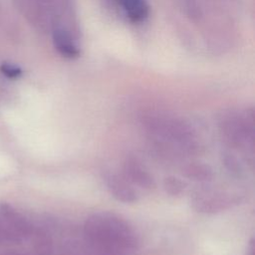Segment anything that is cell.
<instances>
[{"label":"cell","mask_w":255,"mask_h":255,"mask_svg":"<svg viewBox=\"0 0 255 255\" xmlns=\"http://www.w3.org/2000/svg\"><path fill=\"white\" fill-rule=\"evenodd\" d=\"M122 173L136 189L149 190L154 187L152 175L136 157L128 156L125 160Z\"/></svg>","instance_id":"52a82bcc"},{"label":"cell","mask_w":255,"mask_h":255,"mask_svg":"<svg viewBox=\"0 0 255 255\" xmlns=\"http://www.w3.org/2000/svg\"><path fill=\"white\" fill-rule=\"evenodd\" d=\"M128 18L139 23L145 20L149 14V6L146 0H117Z\"/></svg>","instance_id":"9c48e42d"},{"label":"cell","mask_w":255,"mask_h":255,"mask_svg":"<svg viewBox=\"0 0 255 255\" xmlns=\"http://www.w3.org/2000/svg\"><path fill=\"white\" fill-rule=\"evenodd\" d=\"M239 202V195L224 190H201L192 198L193 207L200 212H219Z\"/></svg>","instance_id":"5b68a950"},{"label":"cell","mask_w":255,"mask_h":255,"mask_svg":"<svg viewBox=\"0 0 255 255\" xmlns=\"http://www.w3.org/2000/svg\"><path fill=\"white\" fill-rule=\"evenodd\" d=\"M145 128L154 145L167 155H191L199 147L195 130L180 120L153 118L147 121Z\"/></svg>","instance_id":"7a4b0ae2"},{"label":"cell","mask_w":255,"mask_h":255,"mask_svg":"<svg viewBox=\"0 0 255 255\" xmlns=\"http://www.w3.org/2000/svg\"><path fill=\"white\" fill-rule=\"evenodd\" d=\"M1 244H7V241H6V238H5V235L3 233V230L0 226V245Z\"/></svg>","instance_id":"4fadbf2b"},{"label":"cell","mask_w":255,"mask_h":255,"mask_svg":"<svg viewBox=\"0 0 255 255\" xmlns=\"http://www.w3.org/2000/svg\"><path fill=\"white\" fill-rule=\"evenodd\" d=\"M164 187L169 194L179 195L184 190V183L180 179L170 176L164 180Z\"/></svg>","instance_id":"8fae6325"},{"label":"cell","mask_w":255,"mask_h":255,"mask_svg":"<svg viewBox=\"0 0 255 255\" xmlns=\"http://www.w3.org/2000/svg\"><path fill=\"white\" fill-rule=\"evenodd\" d=\"M220 133L229 146L246 151H253L255 128L253 114L230 113L220 122Z\"/></svg>","instance_id":"3957f363"},{"label":"cell","mask_w":255,"mask_h":255,"mask_svg":"<svg viewBox=\"0 0 255 255\" xmlns=\"http://www.w3.org/2000/svg\"><path fill=\"white\" fill-rule=\"evenodd\" d=\"M184 173L187 177L192 178L194 180L206 181L212 178V170L207 165L199 163L188 165L185 168Z\"/></svg>","instance_id":"30bf717a"},{"label":"cell","mask_w":255,"mask_h":255,"mask_svg":"<svg viewBox=\"0 0 255 255\" xmlns=\"http://www.w3.org/2000/svg\"><path fill=\"white\" fill-rule=\"evenodd\" d=\"M81 235L85 255H133L139 245L133 226L121 215L109 211L90 215Z\"/></svg>","instance_id":"6da1fadb"},{"label":"cell","mask_w":255,"mask_h":255,"mask_svg":"<svg viewBox=\"0 0 255 255\" xmlns=\"http://www.w3.org/2000/svg\"><path fill=\"white\" fill-rule=\"evenodd\" d=\"M0 226L7 244H19L30 238L34 228L23 214L7 204L0 207Z\"/></svg>","instance_id":"277c9868"},{"label":"cell","mask_w":255,"mask_h":255,"mask_svg":"<svg viewBox=\"0 0 255 255\" xmlns=\"http://www.w3.org/2000/svg\"><path fill=\"white\" fill-rule=\"evenodd\" d=\"M53 42L57 51L64 57L74 59L79 57L80 50L71 35L64 29H56L53 34Z\"/></svg>","instance_id":"ba28073f"},{"label":"cell","mask_w":255,"mask_h":255,"mask_svg":"<svg viewBox=\"0 0 255 255\" xmlns=\"http://www.w3.org/2000/svg\"><path fill=\"white\" fill-rule=\"evenodd\" d=\"M0 70L3 75H5L10 79L18 78L22 74L21 69L18 66L11 63H3L0 67Z\"/></svg>","instance_id":"7c38bea8"},{"label":"cell","mask_w":255,"mask_h":255,"mask_svg":"<svg viewBox=\"0 0 255 255\" xmlns=\"http://www.w3.org/2000/svg\"><path fill=\"white\" fill-rule=\"evenodd\" d=\"M104 180L109 192L117 200L125 203H131L138 199V189H136L122 172H107Z\"/></svg>","instance_id":"8992f818"}]
</instances>
